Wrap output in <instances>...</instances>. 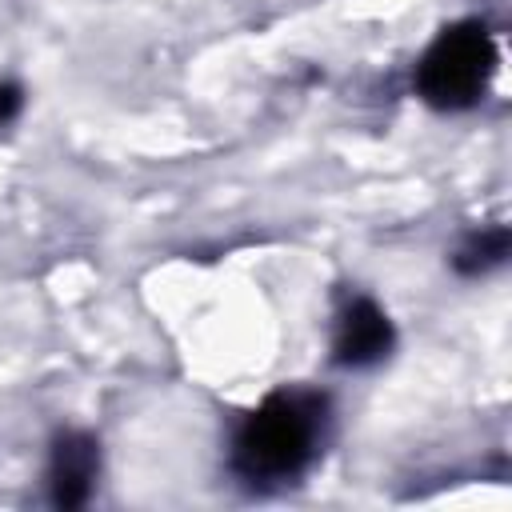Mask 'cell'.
Wrapping results in <instances>:
<instances>
[{
	"label": "cell",
	"instance_id": "5b68a950",
	"mask_svg": "<svg viewBox=\"0 0 512 512\" xmlns=\"http://www.w3.org/2000/svg\"><path fill=\"white\" fill-rule=\"evenodd\" d=\"M508 248H512V232L504 224L468 232L460 240V248L452 252V268H456V276H468V280L488 276L492 268H500L508 260Z\"/></svg>",
	"mask_w": 512,
	"mask_h": 512
},
{
	"label": "cell",
	"instance_id": "8992f818",
	"mask_svg": "<svg viewBox=\"0 0 512 512\" xmlns=\"http://www.w3.org/2000/svg\"><path fill=\"white\" fill-rule=\"evenodd\" d=\"M20 108H24V88L12 80H0V128L12 124L20 116Z\"/></svg>",
	"mask_w": 512,
	"mask_h": 512
},
{
	"label": "cell",
	"instance_id": "6da1fadb",
	"mask_svg": "<svg viewBox=\"0 0 512 512\" xmlns=\"http://www.w3.org/2000/svg\"><path fill=\"white\" fill-rule=\"evenodd\" d=\"M328 424V400L316 392H272L256 404L232 440V468L252 484H284L300 476Z\"/></svg>",
	"mask_w": 512,
	"mask_h": 512
},
{
	"label": "cell",
	"instance_id": "7a4b0ae2",
	"mask_svg": "<svg viewBox=\"0 0 512 512\" xmlns=\"http://www.w3.org/2000/svg\"><path fill=\"white\" fill-rule=\"evenodd\" d=\"M496 64V44L484 24L464 20L444 28L416 68V88L432 108L460 112L480 100Z\"/></svg>",
	"mask_w": 512,
	"mask_h": 512
},
{
	"label": "cell",
	"instance_id": "3957f363",
	"mask_svg": "<svg viewBox=\"0 0 512 512\" xmlns=\"http://www.w3.org/2000/svg\"><path fill=\"white\" fill-rule=\"evenodd\" d=\"M392 344H396L392 320L376 300L356 296L340 308L332 332V360L340 368H376L380 360H388Z\"/></svg>",
	"mask_w": 512,
	"mask_h": 512
},
{
	"label": "cell",
	"instance_id": "277c9868",
	"mask_svg": "<svg viewBox=\"0 0 512 512\" xmlns=\"http://www.w3.org/2000/svg\"><path fill=\"white\" fill-rule=\"evenodd\" d=\"M100 472V444L88 432H60L48 452V496L56 508H80Z\"/></svg>",
	"mask_w": 512,
	"mask_h": 512
}]
</instances>
